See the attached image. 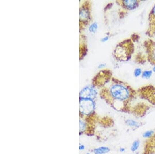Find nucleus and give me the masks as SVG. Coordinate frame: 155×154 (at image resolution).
Returning <instances> with one entry per match:
<instances>
[{"instance_id":"obj_21","label":"nucleus","mask_w":155,"mask_h":154,"mask_svg":"<svg viewBox=\"0 0 155 154\" xmlns=\"http://www.w3.org/2000/svg\"><path fill=\"white\" fill-rule=\"evenodd\" d=\"M152 71H153V72L155 73V66H154V67L152 68Z\"/></svg>"},{"instance_id":"obj_14","label":"nucleus","mask_w":155,"mask_h":154,"mask_svg":"<svg viewBox=\"0 0 155 154\" xmlns=\"http://www.w3.org/2000/svg\"><path fill=\"white\" fill-rule=\"evenodd\" d=\"M153 75V71L152 70H145L142 72V74L141 75L142 78L143 79H148L150 78Z\"/></svg>"},{"instance_id":"obj_20","label":"nucleus","mask_w":155,"mask_h":154,"mask_svg":"<svg viewBox=\"0 0 155 154\" xmlns=\"http://www.w3.org/2000/svg\"><path fill=\"white\" fill-rule=\"evenodd\" d=\"M84 149H85V146H84V145L80 144V146H79V150L82 151V150H84Z\"/></svg>"},{"instance_id":"obj_22","label":"nucleus","mask_w":155,"mask_h":154,"mask_svg":"<svg viewBox=\"0 0 155 154\" xmlns=\"http://www.w3.org/2000/svg\"><path fill=\"white\" fill-rule=\"evenodd\" d=\"M89 154V153H87V154Z\"/></svg>"},{"instance_id":"obj_19","label":"nucleus","mask_w":155,"mask_h":154,"mask_svg":"<svg viewBox=\"0 0 155 154\" xmlns=\"http://www.w3.org/2000/svg\"><path fill=\"white\" fill-rule=\"evenodd\" d=\"M119 151H120V152H121V153H124V152H125L126 149H125V147H120Z\"/></svg>"},{"instance_id":"obj_8","label":"nucleus","mask_w":155,"mask_h":154,"mask_svg":"<svg viewBox=\"0 0 155 154\" xmlns=\"http://www.w3.org/2000/svg\"><path fill=\"white\" fill-rule=\"evenodd\" d=\"M143 154H155V133L152 137L146 139Z\"/></svg>"},{"instance_id":"obj_10","label":"nucleus","mask_w":155,"mask_h":154,"mask_svg":"<svg viewBox=\"0 0 155 154\" xmlns=\"http://www.w3.org/2000/svg\"><path fill=\"white\" fill-rule=\"evenodd\" d=\"M111 149L107 146H100L93 149L92 152L94 154H106L110 152Z\"/></svg>"},{"instance_id":"obj_18","label":"nucleus","mask_w":155,"mask_h":154,"mask_svg":"<svg viewBox=\"0 0 155 154\" xmlns=\"http://www.w3.org/2000/svg\"><path fill=\"white\" fill-rule=\"evenodd\" d=\"M106 66V64H104V63H100V64H99V66H98V68H104V67H105Z\"/></svg>"},{"instance_id":"obj_1","label":"nucleus","mask_w":155,"mask_h":154,"mask_svg":"<svg viewBox=\"0 0 155 154\" xmlns=\"http://www.w3.org/2000/svg\"><path fill=\"white\" fill-rule=\"evenodd\" d=\"M135 51L134 42L131 38H127L120 42L114 51L115 58L120 61L129 60Z\"/></svg>"},{"instance_id":"obj_7","label":"nucleus","mask_w":155,"mask_h":154,"mask_svg":"<svg viewBox=\"0 0 155 154\" xmlns=\"http://www.w3.org/2000/svg\"><path fill=\"white\" fill-rule=\"evenodd\" d=\"M97 92L93 86H87L82 90L80 93V99H92L96 98Z\"/></svg>"},{"instance_id":"obj_17","label":"nucleus","mask_w":155,"mask_h":154,"mask_svg":"<svg viewBox=\"0 0 155 154\" xmlns=\"http://www.w3.org/2000/svg\"><path fill=\"white\" fill-rule=\"evenodd\" d=\"M109 39V36H105V37L102 38V40H101V41H102V42H106L108 41Z\"/></svg>"},{"instance_id":"obj_11","label":"nucleus","mask_w":155,"mask_h":154,"mask_svg":"<svg viewBox=\"0 0 155 154\" xmlns=\"http://www.w3.org/2000/svg\"><path fill=\"white\" fill-rule=\"evenodd\" d=\"M141 144V142L139 140H135L132 142V144L130 147V151L132 153H135L137 152L138 149H139Z\"/></svg>"},{"instance_id":"obj_2","label":"nucleus","mask_w":155,"mask_h":154,"mask_svg":"<svg viewBox=\"0 0 155 154\" xmlns=\"http://www.w3.org/2000/svg\"><path fill=\"white\" fill-rule=\"evenodd\" d=\"M95 102L92 99H80V113L81 117H86L95 113Z\"/></svg>"},{"instance_id":"obj_16","label":"nucleus","mask_w":155,"mask_h":154,"mask_svg":"<svg viewBox=\"0 0 155 154\" xmlns=\"http://www.w3.org/2000/svg\"><path fill=\"white\" fill-rule=\"evenodd\" d=\"M142 70L141 68H135V70L133 71V75L135 77H139L142 75Z\"/></svg>"},{"instance_id":"obj_4","label":"nucleus","mask_w":155,"mask_h":154,"mask_svg":"<svg viewBox=\"0 0 155 154\" xmlns=\"http://www.w3.org/2000/svg\"><path fill=\"white\" fill-rule=\"evenodd\" d=\"M146 54V59L152 65L155 66V42L148 38L143 43Z\"/></svg>"},{"instance_id":"obj_12","label":"nucleus","mask_w":155,"mask_h":154,"mask_svg":"<svg viewBox=\"0 0 155 154\" xmlns=\"http://www.w3.org/2000/svg\"><path fill=\"white\" fill-rule=\"evenodd\" d=\"M80 17L82 19H87L89 17V11L87 9H82L80 12Z\"/></svg>"},{"instance_id":"obj_5","label":"nucleus","mask_w":155,"mask_h":154,"mask_svg":"<svg viewBox=\"0 0 155 154\" xmlns=\"http://www.w3.org/2000/svg\"><path fill=\"white\" fill-rule=\"evenodd\" d=\"M145 33L150 38L155 37V4L149 14L148 28Z\"/></svg>"},{"instance_id":"obj_15","label":"nucleus","mask_w":155,"mask_h":154,"mask_svg":"<svg viewBox=\"0 0 155 154\" xmlns=\"http://www.w3.org/2000/svg\"><path fill=\"white\" fill-rule=\"evenodd\" d=\"M98 28V23L95 22L92 23V25L89 26V31L91 33H95L97 31Z\"/></svg>"},{"instance_id":"obj_13","label":"nucleus","mask_w":155,"mask_h":154,"mask_svg":"<svg viewBox=\"0 0 155 154\" xmlns=\"http://www.w3.org/2000/svg\"><path fill=\"white\" fill-rule=\"evenodd\" d=\"M155 131L153 130H149L144 132L142 134L143 138L146 139H148L153 136V135L155 134Z\"/></svg>"},{"instance_id":"obj_6","label":"nucleus","mask_w":155,"mask_h":154,"mask_svg":"<svg viewBox=\"0 0 155 154\" xmlns=\"http://www.w3.org/2000/svg\"><path fill=\"white\" fill-rule=\"evenodd\" d=\"M118 2L120 3L123 10H124V14H127L129 11L133 10L137 8L141 2V1L137 0H125L120 1Z\"/></svg>"},{"instance_id":"obj_3","label":"nucleus","mask_w":155,"mask_h":154,"mask_svg":"<svg viewBox=\"0 0 155 154\" xmlns=\"http://www.w3.org/2000/svg\"><path fill=\"white\" fill-rule=\"evenodd\" d=\"M137 90L141 98L153 105H155V87L150 85L141 87Z\"/></svg>"},{"instance_id":"obj_9","label":"nucleus","mask_w":155,"mask_h":154,"mask_svg":"<svg viewBox=\"0 0 155 154\" xmlns=\"http://www.w3.org/2000/svg\"><path fill=\"white\" fill-rule=\"evenodd\" d=\"M125 123L127 126L131 127V128H138L141 126H142V124L139 121H136L132 119H127L125 120Z\"/></svg>"}]
</instances>
